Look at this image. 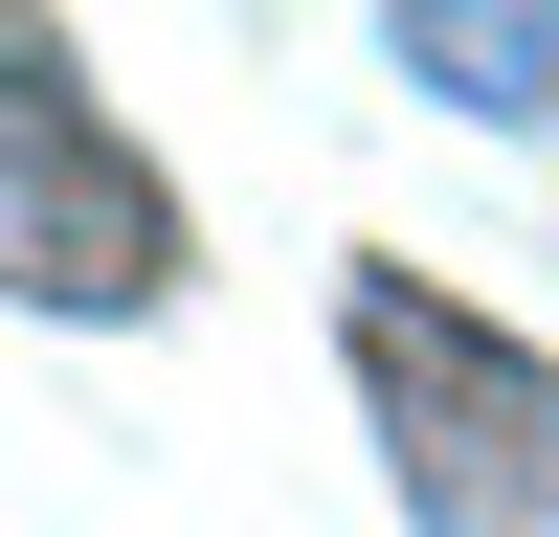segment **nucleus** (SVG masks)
<instances>
[]
</instances>
